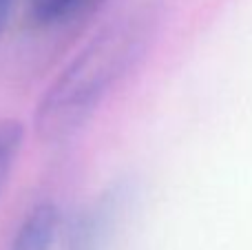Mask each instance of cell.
I'll use <instances>...</instances> for the list:
<instances>
[{
  "label": "cell",
  "instance_id": "3957f363",
  "mask_svg": "<svg viewBox=\"0 0 252 250\" xmlns=\"http://www.w3.org/2000/svg\"><path fill=\"white\" fill-rule=\"evenodd\" d=\"M109 0H25V11L31 25L49 29L64 27L89 18Z\"/></svg>",
  "mask_w": 252,
  "mask_h": 250
},
{
  "label": "cell",
  "instance_id": "8992f818",
  "mask_svg": "<svg viewBox=\"0 0 252 250\" xmlns=\"http://www.w3.org/2000/svg\"><path fill=\"white\" fill-rule=\"evenodd\" d=\"M9 13H11V0H0V33L9 20Z\"/></svg>",
  "mask_w": 252,
  "mask_h": 250
},
{
  "label": "cell",
  "instance_id": "5b68a950",
  "mask_svg": "<svg viewBox=\"0 0 252 250\" xmlns=\"http://www.w3.org/2000/svg\"><path fill=\"white\" fill-rule=\"evenodd\" d=\"M22 140H25V128L20 122H0V193L20 153Z\"/></svg>",
  "mask_w": 252,
  "mask_h": 250
},
{
  "label": "cell",
  "instance_id": "277c9868",
  "mask_svg": "<svg viewBox=\"0 0 252 250\" xmlns=\"http://www.w3.org/2000/svg\"><path fill=\"white\" fill-rule=\"evenodd\" d=\"M115 202L106 199L97 208L80 215L69 230L66 250H102L104 239L111 228V215H113Z\"/></svg>",
  "mask_w": 252,
  "mask_h": 250
},
{
  "label": "cell",
  "instance_id": "7a4b0ae2",
  "mask_svg": "<svg viewBox=\"0 0 252 250\" xmlns=\"http://www.w3.org/2000/svg\"><path fill=\"white\" fill-rule=\"evenodd\" d=\"M60 224L62 215L56 204H38L22 219L9 250H51L60 233Z\"/></svg>",
  "mask_w": 252,
  "mask_h": 250
},
{
  "label": "cell",
  "instance_id": "6da1fadb",
  "mask_svg": "<svg viewBox=\"0 0 252 250\" xmlns=\"http://www.w3.org/2000/svg\"><path fill=\"white\" fill-rule=\"evenodd\" d=\"M144 35L139 18H124L93 35L40 100L35 111L38 135L56 142L73 133L135 62Z\"/></svg>",
  "mask_w": 252,
  "mask_h": 250
}]
</instances>
